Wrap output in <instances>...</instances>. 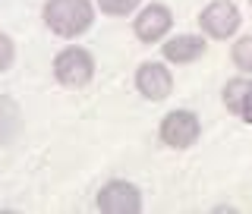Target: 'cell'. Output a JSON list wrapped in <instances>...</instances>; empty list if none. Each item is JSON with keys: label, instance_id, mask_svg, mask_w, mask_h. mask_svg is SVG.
Masks as SVG:
<instances>
[{"label": "cell", "instance_id": "3957f363", "mask_svg": "<svg viewBox=\"0 0 252 214\" xmlns=\"http://www.w3.org/2000/svg\"><path fill=\"white\" fill-rule=\"evenodd\" d=\"M158 139L161 145H167L170 152H189L195 142L202 139V120L195 110L189 107H177L167 110L158 123Z\"/></svg>", "mask_w": 252, "mask_h": 214}, {"label": "cell", "instance_id": "9c48e42d", "mask_svg": "<svg viewBox=\"0 0 252 214\" xmlns=\"http://www.w3.org/2000/svg\"><path fill=\"white\" fill-rule=\"evenodd\" d=\"M220 101H224V107L230 110L233 117L252 123V76L240 73V76L227 79L224 89H220Z\"/></svg>", "mask_w": 252, "mask_h": 214}, {"label": "cell", "instance_id": "5b68a950", "mask_svg": "<svg viewBox=\"0 0 252 214\" xmlns=\"http://www.w3.org/2000/svg\"><path fill=\"white\" fill-rule=\"evenodd\" d=\"M173 31V10L167 3H152L139 6L136 16H132V35H136L139 44H161Z\"/></svg>", "mask_w": 252, "mask_h": 214}, {"label": "cell", "instance_id": "4fadbf2b", "mask_svg": "<svg viewBox=\"0 0 252 214\" xmlns=\"http://www.w3.org/2000/svg\"><path fill=\"white\" fill-rule=\"evenodd\" d=\"M16 63V41L6 31H0V73H6Z\"/></svg>", "mask_w": 252, "mask_h": 214}, {"label": "cell", "instance_id": "5bb4252c", "mask_svg": "<svg viewBox=\"0 0 252 214\" xmlns=\"http://www.w3.org/2000/svg\"><path fill=\"white\" fill-rule=\"evenodd\" d=\"M246 3H249V6H252V0H246Z\"/></svg>", "mask_w": 252, "mask_h": 214}, {"label": "cell", "instance_id": "30bf717a", "mask_svg": "<svg viewBox=\"0 0 252 214\" xmlns=\"http://www.w3.org/2000/svg\"><path fill=\"white\" fill-rule=\"evenodd\" d=\"M26 129V117H22L19 101L10 94H0V145H13Z\"/></svg>", "mask_w": 252, "mask_h": 214}, {"label": "cell", "instance_id": "52a82bcc", "mask_svg": "<svg viewBox=\"0 0 252 214\" xmlns=\"http://www.w3.org/2000/svg\"><path fill=\"white\" fill-rule=\"evenodd\" d=\"M94 208L107 214H139L142 211V189L129 180H107L94 195Z\"/></svg>", "mask_w": 252, "mask_h": 214}, {"label": "cell", "instance_id": "7a4b0ae2", "mask_svg": "<svg viewBox=\"0 0 252 214\" xmlns=\"http://www.w3.org/2000/svg\"><path fill=\"white\" fill-rule=\"evenodd\" d=\"M51 69H54V79H57L63 89H85V85L94 79L98 63H94V54L89 47L66 44V47H60V51L54 54Z\"/></svg>", "mask_w": 252, "mask_h": 214}, {"label": "cell", "instance_id": "7c38bea8", "mask_svg": "<svg viewBox=\"0 0 252 214\" xmlns=\"http://www.w3.org/2000/svg\"><path fill=\"white\" fill-rule=\"evenodd\" d=\"M94 6L110 19H123V16H136L142 0H94Z\"/></svg>", "mask_w": 252, "mask_h": 214}, {"label": "cell", "instance_id": "8fae6325", "mask_svg": "<svg viewBox=\"0 0 252 214\" xmlns=\"http://www.w3.org/2000/svg\"><path fill=\"white\" fill-rule=\"evenodd\" d=\"M230 63L236 66V73L252 76V35H240L230 44Z\"/></svg>", "mask_w": 252, "mask_h": 214}, {"label": "cell", "instance_id": "8992f818", "mask_svg": "<svg viewBox=\"0 0 252 214\" xmlns=\"http://www.w3.org/2000/svg\"><path fill=\"white\" fill-rule=\"evenodd\" d=\"M132 85L145 101L152 104H161L173 94V73L167 60H142L136 66V76H132Z\"/></svg>", "mask_w": 252, "mask_h": 214}, {"label": "cell", "instance_id": "ba28073f", "mask_svg": "<svg viewBox=\"0 0 252 214\" xmlns=\"http://www.w3.org/2000/svg\"><path fill=\"white\" fill-rule=\"evenodd\" d=\"M205 54H208V38L192 35V31H183V35H167L161 41V57L170 63V66H192L199 63Z\"/></svg>", "mask_w": 252, "mask_h": 214}, {"label": "cell", "instance_id": "277c9868", "mask_svg": "<svg viewBox=\"0 0 252 214\" xmlns=\"http://www.w3.org/2000/svg\"><path fill=\"white\" fill-rule=\"evenodd\" d=\"M195 22L208 41H230L243 26V13L233 0H208L195 16Z\"/></svg>", "mask_w": 252, "mask_h": 214}, {"label": "cell", "instance_id": "6da1fadb", "mask_svg": "<svg viewBox=\"0 0 252 214\" xmlns=\"http://www.w3.org/2000/svg\"><path fill=\"white\" fill-rule=\"evenodd\" d=\"M41 22L51 35L63 41H76L94 26V3L92 0H44Z\"/></svg>", "mask_w": 252, "mask_h": 214}]
</instances>
